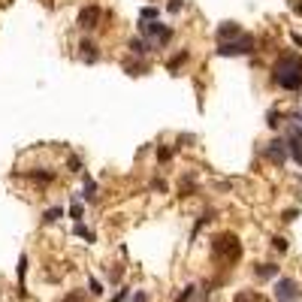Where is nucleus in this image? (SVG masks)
I'll return each mask as SVG.
<instances>
[{"label":"nucleus","instance_id":"obj_1","mask_svg":"<svg viewBox=\"0 0 302 302\" xmlns=\"http://www.w3.org/2000/svg\"><path fill=\"white\" fill-rule=\"evenodd\" d=\"M272 79L284 91H299L302 88V55H296V51L281 55L272 67Z\"/></svg>","mask_w":302,"mask_h":302},{"label":"nucleus","instance_id":"obj_2","mask_svg":"<svg viewBox=\"0 0 302 302\" xmlns=\"http://www.w3.org/2000/svg\"><path fill=\"white\" fill-rule=\"evenodd\" d=\"M218 55H224V58H236V55H254V37H251V33H242V37H236V40L218 43Z\"/></svg>","mask_w":302,"mask_h":302},{"label":"nucleus","instance_id":"obj_3","mask_svg":"<svg viewBox=\"0 0 302 302\" xmlns=\"http://www.w3.org/2000/svg\"><path fill=\"white\" fill-rule=\"evenodd\" d=\"M302 290L293 278H278L275 281V302H299Z\"/></svg>","mask_w":302,"mask_h":302},{"label":"nucleus","instance_id":"obj_4","mask_svg":"<svg viewBox=\"0 0 302 302\" xmlns=\"http://www.w3.org/2000/svg\"><path fill=\"white\" fill-rule=\"evenodd\" d=\"M215 251H218V254H224L227 260H230V257L236 260V257H239V251H242V248H239V239H236L233 233H221V236L215 239Z\"/></svg>","mask_w":302,"mask_h":302},{"label":"nucleus","instance_id":"obj_5","mask_svg":"<svg viewBox=\"0 0 302 302\" xmlns=\"http://www.w3.org/2000/svg\"><path fill=\"white\" fill-rule=\"evenodd\" d=\"M139 30L145 33V37L157 40V43H166V40L172 37V30H169L166 24H161V22H139Z\"/></svg>","mask_w":302,"mask_h":302},{"label":"nucleus","instance_id":"obj_6","mask_svg":"<svg viewBox=\"0 0 302 302\" xmlns=\"http://www.w3.org/2000/svg\"><path fill=\"white\" fill-rule=\"evenodd\" d=\"M266 157H269V161L272 163H284V161H287V157H290V148H287V142H284V139H272L269 142V145H266Z\"/></svg>","mask_w":302,"mask_h":302},{"label":"nucleus","instance_id":"obj_7","mask_svg":"<svg viewBox=\"0 0 302 302\" xmlns=\"http://www.w3.org/2000/svg\"><path fill=\"white\" fill-rule=\"evenodd\" d=\"M100 9L97 6H85L82 12H79V27H85V30H91V27H97V22H100Z\"/></svg>","mask_w":302,"mask_h":302},{"label":"nucleus","instance_id":"obj_8","mask_svg":"<svg viewBox=\"0 0 302 302\" xmlns=\"http://www.w3.org/2000/svg\"><path fill=\"white\" fill-rule=\"evenodd\" d=\"M242 27L236 24V22H224L221 27H218V43H227V40H236V37H242Z\"/></svg>","mask_w":302,"mask_h":302},{"label":"nucleus","instance_id":"obj_9","mask_svg":"<svg viewBox=\"0 0 302 302\" xmlns=\"http://www.w3.org/2000/svg\"><path fill=\"white\" fill-rule=\"evenodd\" d=\"M254 272H257V278H278V266L275 263H260Z\"/></svg>","mask_w":302,"mask_h":302},{"label":"nucleus","instance_id":"obj_10","mask_svg":"<svg viewBox=\"0 0 302 302\" xmlns=\"http://www.w3.org/2000/svg\"><path fill=\"white\" fill-rule=\"evenodd\" d=\"M79 48H82V58H85L88 64H94V61H97V46H94L91 40H85V43H82Z\"/></svg>","mask_w":302,"mask_h":302},{"label":"nucleus","instance_id":"obj_11","mask_svg":"<svg viewBox=\"0 0 302 302\" xmlns=\"http://www.w3.org/2000/svg\"><path fill=\"white\" fill-rule=\"evenodd\" d=\"M233 302H266V296H260V293H254V290H239Z\"/></svg>","mask_w":302,"mask_h":302},{"label":"nucleus","instance_id":"obj_12","mask_svg":"<svg viewBox=\"0 0 302 302\" xmlns=\"http://www.w3.org/2000/svg\"><path fill=\"white\" fill-rule=\"evenodd\" d=\"M287 148H290V157L302 166V139H287Z\"/></svg>","mask_w":302,"mask_h":302},{"label":"nucleus","instance_id":"obj_13","mask_svg":"<svg viewBox=\"0 0 302 302\" xmlns=\"http://www.w3.org/2000/svg\"><path fill=\"white\" fill-rule=\"evenodd\" d=\"M157 15H161V12H157V6H145V9L139 12V22H157Z\"/></svg>","mask_w":302,"mask_h":302},{"label":"nucleus","instance_id":"obj_14","mask_svg":"<svg viewBox=\"0 0 302 302\" xmlns=\"http://www.w3.org/2000/svg\"><path fill=\"white\" fill-rule=\"evenodd\" d=\"M76 236H82L85 242H94V239H97V236H94V230H88V227H85L82 221L76 224Z\"/></svg>","mask_w":302,"mask_h":302},{"label":"nucleus","instance_id":"obj_15","mask_svg":"<svg viewBox=\"0 0 302 302\" xmlns=\"http://www.w3.org/2000/svg\"><path fill=\"white\" fill-rule=\"evenodd\" d=\"M58 218H64V209H61V206H55V209H48V211H46V218H43V221H46V224H55Z\"/></svg>","mask_w":302,"mask_h":302},{"label":"nucleus","instance_id":"obj_16","mask_svg":"<svg viewBox=\"0 0 302 302\" xmlns=\"http://www.w3.org/2000/svg\"><path fill=\"white\" fill-rule=\"evenodd\" d=\"M197 293H200V290L190 284V287H185V290L179 293V299H175V302H193V296H197Z\"/></svg>","mask_w":302,"mask_h":302},{"label":"nucleus","instance_id":"obj_17","mask_svg":"<svg viewBox=\"0 0 302 302\" xmlns=\"http://www.w3.org/2000/svg\"><path fill=\"white\" fill-rule=\"evenodd\" d=\"M94 190H97L94 179H91V175H85V193H82V197H85V200H94Z\"/></svg>","mask_w":302,"mask_h":302},{"label":"nucleus","instance_id":"obj_18","mask_svg":"<svg viewBox=\"0 0 302 302\" xmlns=\"http://www.w3.org/2000/svg\"><path fill=\"white\" fill-rule=\"evenodd\" d=\"M130 51H133V55H145V51H148V43H142V40H130Z\"/></svg>","mask_w":302,"mask_h":302},{"label":"nucleus","instance_id":"obj_19","mask_svg":"<svg viewBox=\"0 0 302 302\" xmlns=\"http://www.w3.org/2000/svg\"><path fill=\"white\" fill-rule=\"evenodd\" d=\"M272 248H275V251H287V239L275 236V239H272Z\"/></svg>","mask_w":302,"mask_h":302},{"label":"nucleus","instance_id":"obj_20","mask_svg":"<svg viewBox=\"0 0 302 302\" xmlns=\"http://www.w3.org/2000/svg\"><path fill=\"white\" fill-rule=\"evenodd\" d=\"M91 293H94V296H103V284H100L97 278H91Z\"/></svg>","mask_w":302,"mask_h":302},{"label":"nucleus","instance_id":"obj_21","mask_svg":"<svg viewBox=\"0 0 302 302\" xmlns=\"http://www.w3.org/2000/svg\"><path fill=\"white\" fill-rule=\"evenodd\" d=\"M185 58H187V51H182V55H175V58L169 61V70H175V67H179V64H182Z\"/></svg>","mask_w":302,"mask_h":302},{"label":"nucleus","instance_id":"obj_22","mask_svg":"<svg viewBox=\"0 0 302 302\" xmlns=\"http://www.w3.org/2000/svg\"><path fill=\"white\" fill-rule=\"evenodd\" d=\"M127 296H130V290H127V287H121V290L115 293V299H112V302H124V299H127Z\"/></svg>","mask_w":302,"mask_h":302},{"label":"nucleus","instance_id":"obj_23","mask_svg":"<svg viewBox=\"0 0 302 302\" xmlns=\"http://www.w3.org/2000/svg\"><path fill=\"white\" fill-rule=\"evenodd\" d=\"M130 302H148V293H145V290H139V293H133V296H130Z\"/></svg>","mask_w":302,"mask_h":302},{"label":"nucleus","instance_id":"obj_24","mask_svg":"<svg viewBox=\"0 0 302 302\" xmlns=\"http://www.w3.org/2000/svg\"><path fill=\"white\" fill-rule=\"evenodd\" d=\"M70 169H73V172L82 169V161H79V157H70Z\"/></svg>","mask_w":302,"mask_h":302},{"label":"nucleus","instance_id":"obj_25","mask_svg":"<svg viewBox=\"0 0 302 302\" xmlns=\"http://www.w3.org/2000/svg\"><path fill=\"white\" fill-rule=\"evenodd\" d=\"M70 215H73V218H76V224H79V218H82V206H79V203H76V206H73V209H70Z\"/></svg>","mask_w":302,"mask_h":302},{"label":"nucleus","instance_id":"obj_26","mask_svg":"<svg viewBox=\"0 0 302 302\" xmlns=\"http://www.w3.org/2000/svg\"><path fill=\"white\" fill-rule=\"evenodd\" d=\"M278 118H281L278 112H269V121H266V124H269V127H278Z\"/></svg>","mask_w":302,"mask_h":302},{"label":"nucleus","instance_id":"obj_27","mask_svg":"<svg viewBox=\"0 0 302 302\" xmlns=\"http://www.w3.org/2000/svg\"><path fill=\"white\" fill-rule=\"evenodd\" d=\"M182 3H185V0H169V12H179Z\"/></svg>","mask_w":302,"mask_h":302},{"label":"nucleus","instance_id":"obj_28","mask_svg":"<svg viewBox=\"0 0 302 302\" xmlns=\"http://www.w3.org/2000/svg\"><path fill=\"white\" fill-rule=\"evenodd\" d=\"M293 121H296V124H302V109H299V112L293 115Z\"/></svg>","mask_w":302,"mask_h":302},{"label":"nucleus","instance_id":"obj_29","mask_svg":"<svg viewBox=\"0 0 302 302\" xmlns=\"http://www.w3.org/2000/svg\"><path fill=\"white\" fill-rule=\"evenodd\" d=\"M296 12H299V15H302V3H296Z\"/></svg>","mask_w":302,"mask_h":302}]
</instances>
